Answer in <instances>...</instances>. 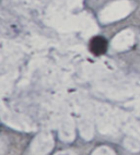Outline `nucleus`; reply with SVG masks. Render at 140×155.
Wrapping results in <instances>:
<instances>
[{"mask_svg": "<svg viewBox=\"0 0 140 155\" xmlns=\"http://www.w3.org/2000/svg\"><path fill=\"white\" fill-rule=\"evenodd\" d=\"M90 48H91V50H92V53L94 55H102L107 49L106 39L101 37V36H96L90 43Z\"/></svg>", "mask_w": 140, "mask_h": 155, "instance_id": "1", "label": "nucleus"}]
</instances>
